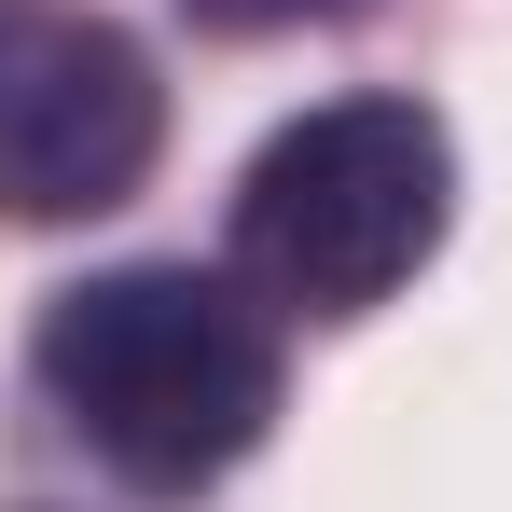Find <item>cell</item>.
<instances>
[{
    "mask_svg": "<svg viewBox=\"0 0 512 512\" xmlns=\"http://www.w3.org/2000/svg\"><path fill=\"white\" fill-rule=\"evenodd\" d=\"M167 153L153 56L84 0H0V222H97Z\"/></svg>",
    "mask_w": 512,
    "mask_h": 512,
    "instance_id": "obj_3",
    "label": "cell"
},
{
    "mask_svg": "<svg viewBox=\"0 0 512 512\" xmlns=\"http://www.w3.org/2000/svg\"><path fill=\"white\" fill-rule=\"evenodd\" d=\"M28 374L111 485L194 499L277 429V305L208 263H111L42 305Z\"/></svg>",
    "mask_w": 512,
    "mask_h": 512,
    "instance_id": "obj_1",
    "label": "cell"
},
{
    "mask_svg": "<svg viewBox=\"0 0 512 512\" xmlns=\"http://www.w3.org/2000/svg\"><path fill=\"white\" fill-rule=\"evenodd\" d=\"M194 28H222V42H263V28H319V14H360V0H180Z\"/></svg>",
    "mask_w": 512,
    "mask_h": 512,
    "instance_id": "obj_4",
    "label": "cell"
},
{
    "mask_svg": "<svg viewBox=\"0 0 512 512\" xmlns=\"http://www.w3.org/2000/svg\"><path fill=\"white\" fill-rule=\"evenodd\" d=\"M457 222V139L416 97H319L236 180V277L277 319L388 305Z\"/></svg>",
    "mask_w": 512,
    "mask_h": 512,
    "instance_id": "obj_2",
    "label": "cell"
}]
</instances>
